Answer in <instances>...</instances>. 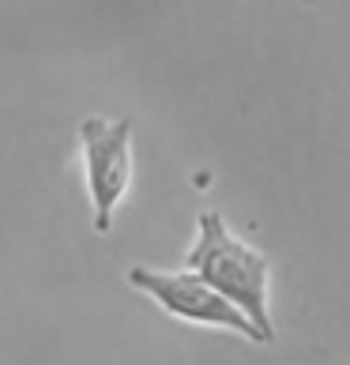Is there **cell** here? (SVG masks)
<instances>
[{"mask_svg": "<svg viewBox=\"0 0 350 365\" xmlns=\"http://www.w3.org/2000/svg\"><path fill=\"white\" fill-rule=\"evenodd\" d=\"M185 267L245 313L257 328L275 339L272 324V260L234 234V226L222 219V211L196 215V237L185 252Z\"/></svg>", "mask_w": 350, "mask_h": 365, "instance_id": "1", "label": "cell"}, {"mask_svg": "<svg viewBox=\"0 0 350 365\" xmlns=\"http://www.w3.org/2000/svg\"><path fill=\"white\" fill-rule=\"evenodd\" d=\"M79 162H83V185L91 200V230L105 237L113 230L120 204L132 192L136 158H132V120L128 117H102L91 113L76 128Z\"/></svg>", "mask_w": 350, "mask_h": 365, "instance_id": "2", "label": "cell"}, {"mask_svg": "<svg viewBox=\"0 0 350 365\" xmlns=\"http://www.w3.org/2000/svg\"><path fill=\"white\" fill-rule=\"evenodd\" d=\"M128 287L140 290L143 297L163 309L166 317L181 320V324H196V328H219V331H230L237 339H249V343H272L267 335L252 324L241 309L222 297L219 290L204 282L200 275H192L188 267H177V272H166V267H147L136 264L125 272Z\"/></svg>", "mask_w": 350, "mask_h": 365, "instance_id": "3", "label": "cell"}]
</instances>
